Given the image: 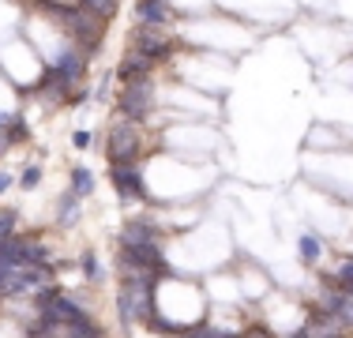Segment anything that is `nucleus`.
<instances>
[{
    "label": "nucleus",
    "instance_id": "21",
    "mask_svg": "<svg viewBox=\"0 0 353 338\" xmlns=\"http://www.w3.org/2000/svg\"><path fill=\"white\" fill-rule=\"evenodd\" d=\"M8 188H12V177H8L4 169H0V192H8Z\"/></svg>",
    "mask_w": 353,
    "mask_h": 338
},
{
    "label": "nucleus",
    "instance_id": "22",
    "mask_svg": "<svg viewBox=\"0 0 353 338\" xmlns=\"http://www.w3.org/2000/svg\"><path fill=\"white\" fill-rule=\"evenodd\" d=\"M290 338H316V335H312V327H301V331H293Z\"/></svg>",
    "mask_w": 353,
    "mask_h": 338
},
{
    "label": "nucleus",
    "instance_id": "19",
    "mask_svg": "<svg viewBox=\"0 0 353 338\" xmlns=\"http://www.w3.org/2000/svg\"><path fill=\"white\" fill-rule=\"evenodd\" d=\"M12 226H15V210H4V215H0V237L12 233Z\"/></svg>",
    "mask_w": 353,
    "mask_h": 338
},
{
    "label": "nucleus",
    "instance_id": "14",
    "mask_svg": "<svg viewBox=\"0 0 353 338\" xmlns=\"http://www.w3.org/2000/svg\"><path fill=\"white\" fill-rule=\"evenodd\" d=\"M83 8H87V12H94L98 19H113L117 15V8H121V0H83Z\"/></svg>",
    "mask_w": 353,
    "mask_h": 338
},
{
    "label": "nucleus",
    "instance_id": "5",
    "mask_svg": "<svg viewBox=\"0 0 353 338\" xmlns=\"http://www.w3.org/2000/svg\"><path fill=\"white\" fill-rule=\"evenodd\" d=\"M109 181H113V192L121 199H143V196H147V181H143V173H139L136 162L109 166Z\"/></svg>",
    "mask_w": 353,
    "mask_h": 338
},
{
    "label": "nucleus",
    "instance_id": "6",
    "mask_svg": "<svg viewBox=\"0 0 353 338\" xmlns=\"http://www.w3.org/2000/svg\"><path fill=\"white\" fill-rule=\"evenodd\" d=\"M53 68L68 87H79L83 75H87V53H83V49H68V53H61L53 61Z\"/></svg>",
    "mask_w": 353,
    "mask_h": 338
},
{
    "label": "nucleus",
    "instance_id": "7",
    "mask_svg": "<svg viewBox=\"0 0 353 338\" xmlns=\"http://www.w3.org/2000/svg\"><path fill=\"white\" fill-rule=\"evenodd\" d=\"M154 61H147V57H139V53H132L128 49V57H124L121 64H117V83H143V79H150V75H154Z\"/></svg>",
    "mask_w": 353,
    "mask_h": 338
},
{
    "label": "nucleus",
    "instance_id": "10",
    "mask_svg": "<svg viewBox=\"0 0 353 338\" xmlns=\"http://www.w3.org/2000/svg\"><path fill=\"white\" fill-rule=\"evenodd\" d=\"M0 135H4V143H23L30 135V128L19 113H8V117H0Z\"/></svg>",
    "mask_w": 353,
    "mask_h": 338
},
{
    "label": "nucleus",
    "instance_id": "16",
    "mask_svg": "<svg viewBox=\"0 0 353 338\" xmlns=\"http://www.w3.org/2000/svg\"><path fill=\"white\" fill-rule=\"evenodd\" d=\"M334 278H339V290H346V293H353V256H350L346 264L339 267V275H334Z\"/></svg>",
    "mask_w": 353,
    "mask_h": 338
},
{
    "label": "nucleus",
    "instance_id": "20",
    "mask_svg": "<svg viewBox=\"0 0 353 338\" xmlns=\"http://www.w3.org/2000/svg\"><path fill=\"white\" fill-rule=\"evenodd\" d=\"M241 338H274V335H271V331H263V327H248V331L241 335Z\"/></svg>",
    "mask_w": 353,
    "mask_h": 338
},
{
    "label": "nucleus",
    "instance_id": "12",
    "mask_svg": "<svg viewBox=\"0 0 353 338\" xmlns=\"http://www.w3.org/2000/svg\"><path fill=\"white\" fill-rule=\"evenodd\" d=\"M61 226H75L79 222V196L75 192H64V199H61V218H57Z\"/></svg>",
    "mask_w": 353,
    "mask_h": 338
},
{
    "label": "nucleus",
    "instance_id": "11",
    "mask_svg": "<svg viewBox=\"0 0 353 338\" xmlns=\"http://www.w3.org/2000/svg\"><path fill=\"white\" fill-rule=\"evenodd\" d=\"M72 192L79 199H87L90 192H94V173H90V169H83V166H75L72 169Z\"/></svg>",
    "mask_w": 353,
    "mask_h": 338
},
{
    "label": "nucleus",
    "instance_id": "3",
    "mask_svg": "<svg viewBox=\"0 0 353 338\" xmlns=\"http://www.w3.org/2000/svg\"><path fill=\"white\" fill-rule=\"evenodd\" d=\"M117 113H121V121L143 124L150 113H154V83L150 79L124 83V90L117 95Z\"/></svg>",
    "mask_w": 353,
    "mask_h": 338
},
{
    "label": "nucleus",
    "instance_id": "13",
    "mask_svg": "<svg viewBox=\"0 0 353 338\" xmlns=\"http://www.w3.org/2000/svg\"><path fill=\"white\" fill-rule=\"evenodd\" d=\"M297 252H301V259H305V264H316V259H319V252H323V244H319V237L305 233V237L297 241Z\"/></svg>",
    "mask_w": 353,
    "mask_h": 338
},
{
    "label": "nucleus",
    "instance_id": "9",
    "mask_svg": "<svg viewBox=\"0 0 353 338\" xmlns=\"http://www.w3.org/2000/svg\"><path fill=\"white\" fill-rule=\"evenodd\" d=\"M121 241H128V244H139V241H158V230H154V222H147V218H132V222L124 226Z\"/></svg>",
    "mask_w": 353,
    "mask_h": 338
},
{
    "label": "nucleus",
    "instance_id": "18",
    "mask_svg": "<svg viewBox=\"0 0 353 338\" xmlns=\"http://www.w3.org/2000/svg\"><path fill=\"white\" fill-rule=\"evenodd\" d=\"M90 143H94V135H90V132H83V128L72 135V147H75V150H87Z\"/></svg>",
    "mask_w": 353,
    "mask_h": 338
},
{
    "label": "nucleus",
    "instance_id": "17",
    "mask_svg": "<svg viewBox=\"0 0 353 338\" xmlns=\"http://www.w3.org/2000/svg\"><path fill=\"white\" fill-rule=\"evenodd\" d=\"M83 275H87V278L102 275V270H98V256H94V252H83Z\"/></svg>",
    "mask_w": 353,
    "mask_h": 338
},
{
    "label": "nucleus",
    "instance_id": "2",
    "mask_svg": "<svg viewBox=\"0 0 353 338\" xmlns=\"http://www.w3.org/2000/svg\"><path fill=\"white\" fill-rule=\"evenodd\" d=\"M105 155H109V166L139 162V155H143L139 124H132V121H113V124H109V132H105Z\"/></svg>",
    "mask_w": 353,
    "mask_h": 338
},
{
    "label": "nucleus",
    "instance_id": "8",
    "mask_svg": "<svg viewBox=\"0 0 353 338\" xmlns=\"http://www.w3.org/2000/svg\"><path fill=\"white\" fill-rule=\"evenodd\" d=\"M173 19L170 0H136V23L139 27H165Z\"/></svg>",
    "mask_w": 353,
    "mask_h": 338
},
{
    "label": "nucleus",
    "instance_id": "15",
    "mask_svg": "<svg viewBox=\"0 0 353 338\" xmlns=\"http://www.w3.org/2000/svg\"><path fill=\"white\" fill-rule=\"evenodd\" d=\"M38 184H41V166H27V169H23V173H19V188L34 192Z\"/></svg>",
    "mask_w": 353,
    "mask_h": 338
},
{
    "label": "nucleus",
    "instance_id": "1",
    "mask_svg": "<svg viewBox=\"0 0 353 338\" xmlns=\"http://www.w3.org/2000/svg\"><path fill=\"white\" fill-rule=\"evenodd\" d=\"M41 12H49L57 23L64 27V34L75 41V49H83V53H98V46L105 41V19H98L94 12H87L83 8V0H38Z\"/></svg>",
    "mask_w": 353,
    "mask_h": 338
},
{
    "label": "nucleus",
    "instance_id": "4",
    "mask_svg": "<svg viewBox=\"0 0 353 338\" xmlns=\"http://www.w3.org/2000/svg\"><path fill=\"white\" fill-rule=\"evenodd\" d=\"M128 49L139 57H147V61H154V64H165L176 53V41L170 34H162V27H139L136 23V30H132V38H128Z\"/></svg>",
    "mask_w": 353,
    "mask_h": 338
}]
</instances>
